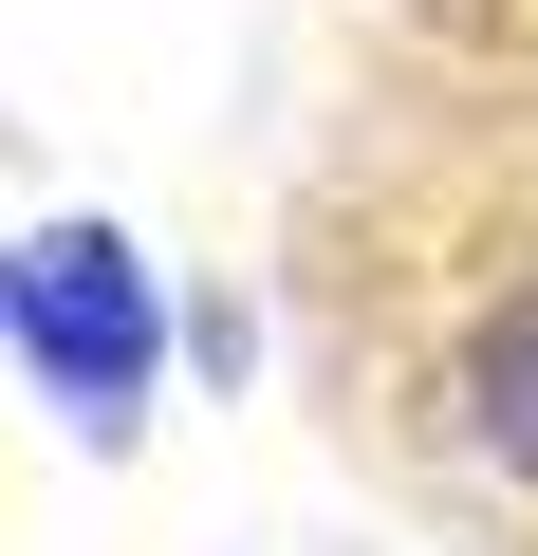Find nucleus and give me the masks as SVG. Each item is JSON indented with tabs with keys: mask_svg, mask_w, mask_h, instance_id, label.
I'll return each mask as SVG.
<instances>
[{
	"mask_svg": "<svg viewBox=\"0 0 538 556\" xmlns=\"http://www.w3.org/2000/svg\"><path fill=\"white\" fill-rule=\"evenodd\" d=\"M0 334H20V390H38V408H57L93 464H130V445H149L167 353H186L167 260H149L130 223H93V204H57L20 260H0Z\"/></svg>",
	"mask_w": 538,
	"mask_h": 556,
	"instance_id": "obj_1",
	"label": "nucleus"
},
{
	"mask_svg": "<svg viewBox=\"0 0 538 556\" xmlns=\"http://www.w3.org/2000/svg\"><path fill=\"white\" fill-rule=\"evenodd\" d=\"M464 445L538 501V298H501V316L464 334Z\"/></svg>",
	"mask_w": 538,
	"mask_h": 556,
	"instance_id": "obj_2",
	"label": "nucleus"
}]
</instances>
